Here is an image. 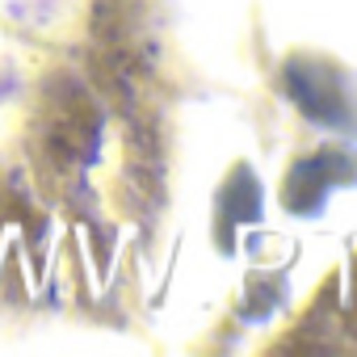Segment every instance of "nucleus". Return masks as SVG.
Listing matches in <instances>:
<instances>
[]
</instances>
